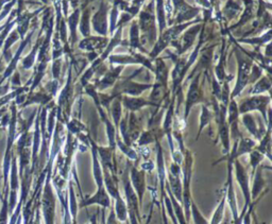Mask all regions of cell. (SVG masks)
I'll return each instance as SVG.
<instances>
[{
	"label": "cell",
	"mask_w": 272,
	"mask_h": 224,
	"mask_svg": "<svg viewBox=\"0 0 272 224\" xmlns=\"http://www.w3.org/2000/svg\"><path fill=\"white\" fill-rule=\"evenodd\" d=\"M123 104L126 106L127 109L131 111H136L144 106L153 105L155 106L151 101H147L143 98H133V97H125L123 98Z\"/></svg>",
	"instance_id": "11"
},
{
	"label": "cell",
	"mask_w": 272,
	"mask_h": 224,
	"mask_svg": "<svg viewBox=\"0 0 272 224\" xmlns=\"http://www.w3.org/2000/svg\"><path fill=\"white\" fill-rule=\"evenodd\" d=\"M210 119H211V113L209 111V109L207 108V106L203 105L202 106V113H201V117H200V129H199L198 137L200 136L203 128L209 124Z\"/></svg>",
	"instance_id": "21"
},
{
	"label": "cell",
	"mask_w": 272,
	"mask_h": 224,
	"mask_svg": "<svg viewBox=\"0 0 272 224\" xmlns=\"http://www.w3.org/2000/svg\"><path fill=\"white\" fill-rule=\"evenodd\" d=\"M115 201V205L113 207L115 216L118 220V222H126L128 220V207H127V203L123 199L120 192L114 198Z\"/></svg>",
	"instance_id": "10"
},
{
	"label": "cell",
	"mask_w": 272,
	"mask_h": 224,
	"mask_svg": "<svg viewBox=\"0 0 272 224\" xmlns=\"http://www.w3.org/2000/svg\"><path fill=\"white\" fill-rule=\"evenodd\" d=\"M263 170H264V167L259 165L254 171V179H253V182H252V185H250L252 201L256 200L257 197L261 192H263L264 188L266 187L267 181L263 177Z\"/></svg>",
	"instance_id": "9"
},
{
	"label": "cell",
	"mask_w": 272,
	"mask_h": 224,
	"mask_svg": "<svg viewBox=\"0 0 272 224\" xmlns=\"http://www.w3.org/2000/svg\"><path fill=\"white\" fill-rule=\"evenodd\" d=\"M250 166L252 168V175H254L256 168L261 164V161L265 159V155L256 149H253L250 152Z\"/></svg>",
	"instance_id": "18"
},
{
	"label": "cell",
	"mask_w": 272,
	"mask_h": 224,
	"mask_svg": "<svg viewBox=\"0 0 272 224\" xmlns=\"http://www.w3.org/2000/svg\"><path fill=\"white\" fill-rule=\"evenodd\" d=\"M233 160L230 156L228 157V177L225 187L227 203L231 208L233 221L238 217V206L236 201V193L234 189V178H233Z\"/></svg>",
	"instance_id": "4"
},
{
	"label": "cell",
	"mask_w": 272,
	"mask_h": 224,
	"mask_svg": "<svg viewBox=\"0 0 272 224\" xmlns=\"http://www.w3.org/2000/svg\"><path fill=\"white\" fill-rule=\"evenodd\" d=\"M86 224H90V222H88V223H86Z\"/></svg>",
	"instance_id": "27"
},
{
	"label": "cell",
	"mask_w": 272,
	"mask_h": 224,
	"mask_svg": "<svg viewBox=\"0 0 272 224\" xmlns=\"http://www.w3.org/2000/svg\"><path fill=\"white\" fill-rule=\"evenodd\" d=\"M111 113H112V117L114 119V124L115 127L117 128L119 126V121H120V117H122V101L119 100L118 97L115 98L114 102L112 103V108H111Z\"/></svg>",
	"instance_id": "19"
},
{
	"label": "cell",
	"mask_w": 272,
	"mask_h": 224,
	"mask_svg": "<svg viewBox=\"0 0 272 224\" xmlns=\"http://www.w3.org/2000/svg\"><path fill=\"white\" fill-rule=\"evenodd\" d=\"M243 122L245 124L246 128L248 129V131L250 133L253 135L257 140H260L263 138V136L265 135V129H259L256 125V121L253 118V116H251L250 114H245L243 117Z\"/></svg>",
	"instance_id": "12"
},
{
	"label": "cell",
	"mask_w": 272,
	"mask_h": 224,
	"mask_svg": "<svg viewBox=\"0 0 272 224\" xmlns=\"http://www.w3.org/2000/svg\"><path fill=\"white\" fill-rule=\"evenodd\" d=\"M250 71H251V62H249V61L247 60H241V58H239L237 82H236L233 93H232V99H234L235 97L239 96L241 94V91L244 90V88L249 83Z\"/></svg>",
	"instance_id": "7"
},
{
	"label": "cell",
	"mask_w": 272,
	"mask_h": 224,
	"mask_svg": "<svg viewBox=\"0 0 272 224\" xmlns=\"http://www.w3.org/2000/svg\"><path fill=\"white\" fill-rule=\"evenodd\" d=\"M167 180L171 193H173L177 201L182 204V178H178L168 173Z\"/></svg>",
	"instance_id": "13"
},
{
	"label": "cell",
	"mask_w": 272,
	"mask_h": 224,
	"mask_svg": "<svg viewBox=\"0 0 272 224\" xmlns=\"http://www.w3.org/2000/svg\"><path fill=\"white\" fill-rule=\"evenodd\" d=\"M271 87V81L268 77H263L258 82L253 86L251 90V94L255 96V95H261L265 91H268Z\"/></svg>",
	"instance_id": "16"
},
{
	"label": "cell",
	"mask_w": 272,
	"mask_h": 224,
	"mask_svg": "<svg viewBox=\"0 0 272 224\" xmlns=\"http://www.w3.org/2000/svg\"><path fill=\"white\" fill-rule=\"evenodd\" d=\"M153 139H154V136L152 135L151 132H144V133L140 135V137L138 139V145L139 146H147V145L151 144V142L153 141Z\"/></svg>",
	"instance_id": "22"
},
{
	"label": "cell",
	"mask_w": 272,
	"mask_h": 224,
	"mask_svg": "<svg viewBox=\"0 0 272 224\" xmlns=\"http://www.w3.org/2000/svg\"><path fill=\"white\" fill-rule=\"evenodd\" d=\"M47 180L42 198V213L45 224H55L56 219V196L51 186V164H49Z\"/></svg>",
	"instance_id": "1"
},
{
	"label": "cell",
	"mask_w": 272,
	"mask_h": 224,
	"mask_svg": "<svg viewBox=\"0 0 272 224\" xmlns=\"http://www.w3.org/2000/svg\"><path fill=\"white\" fill-rule=\"evenodd\" d=\"M140 168H142L143 171H148V172H151L153 169H154V165H153V162L152 161H150V160H147V161H144L142 165H140Z\"/></svg>",
	"instance_id": "24"
},
{
	"label": "cell",
	"mask_w": 272,
	"mask_h": 224,
	"mask_svg": "<svg viewBox=\"0 0 272 224\" xmlns=\"http://www.w3.org/2000/svg\"><path fill=\"white\" fill-rule=\"evenodd\" d=\"M233 178L236 180L237 184L240 187L243 196L245 198V208H249L252 203L251 191H250V177L247 169L243 166V164L238 160V158L233 160Z\"/></svg>",
	"instance_id": "2"
},
{
	"label": "cell",
	"mask_w": 272,
	"mask_h": 224,
	"mask_svg": "<svg viewBox=\"0 0 272 224\" xmlns=\"http://www.w3.org/2000/svg\"><path fill=\"white\" fill-rule=\"evenodd\" d=\"M270 103V97L264 95H255L249 99L244 100L240 103L238 110L240 114H247L252 110H259L264 116L265 121L269 124V120L266 115V109Z\"/></svg>",
	"instance_id": "3"
},
{
	"label": "cell",
	"mask_w": 272,
	"mask_h": 224,
	"mask_svg": "<svg viewBox=\"0 0 272 224\" xmlns=\"http://www.w3.org/2000/svg\"><path fill=\"white\" fill-rule=\"evenodd\" d=\"M248 208H243V210H241L240 215H238V217L233 221V224H244V218H245V215L247 212Z\"/></svg>",
	"instance_id": "25"
},
{
	"label": "cell",
	"mask_w": 272,
	"mask_h": 224,
	"mask_svg": "<svg viewBox=\"0 0 272 224\" xmlns=\"http://www.w3.org/2000/svg\"><path fill=\"white\" fill-rule=\"evenodd\" d=\"M105 224H118V220L115 216V212H114V209L113 207L111 206V210H110V213H108V217L105 221Z\"/></svg>",
	"instance_id": "23"
},
{
	"label": "cell",
	"mask_w": 272,
	"mask_h": 224,
	"mask_svg": "<svg viewBox=\"0 0 272 224\" xmlns=\"http://www.w3.org/2000/svg\"><path fill=\"white\" fill-rule=\"evenodd\" d=\"M92 205H99L101 206L103 209L111 208L112 206V202H111V197L107 193L104 185L101 187H98L96 192L93 196H90L89 198L82 200L81 204H80V207H88Z\"/></svg>",
	"instance_id": "6"
},
{
	"label": "cell",
	"mask_w": 272,
	"mask_h": 224,
	"mask_svg": "<svg viewBox=\"0 0 272 224\" xmlns=\"http://www.w3.org/2000/svg\"><path fill=\"white\" fill-rule=\"evenodd\" d=\"M90 224H99L98 223V220H97V215H93L92 217H90Z\"/></svg>",
	"instance_id": "26"
},
{
	"label": "cell",
	"mask_w": 272,
	"mask_h": 224,
	"mask_svg": "<svg viewBox=\"0 0 272 224\" xmlns=\"http://www.w3.org/2000/svg\"><path fill=\"white\" fill-rule=\"evenodd\" d=\"M199 79H200V75H198L194 80L193 82H191L188 93L186 96V104H185V113H184V117L185 120L188 117V114L190 109L193 108V106L197 103H199L201 99H202V93H201V89L199 86Z\"/></svg>",
	"instance_id": "8"
},
{
	"label": "cell",
	"mask_w": 272,
	"mask_h": 224,
	"mask_svg": "<svg viewBox=\"0 0 272 224\" xmlns=\"http://www.w3.org/2000/svg\"><path fill=\"white\" fill-rule=\"evenodd\" d=\"M130 183L132 185L134 191L136 192L139 205L143 204V198L146 192V172L142 169H137L135 166L131 167L129 173Z\"/></svg>",
	"instance_id": "5"
},
{
	"label": "cell",
	"mask_w": 272,
	"mask_h": 224,
	"mask_svg": "<svg viewBox=\"0 0 272 224\" xmlns=\"http://www.w3.org/2000/svg\"><path fill=\"white\" fill-rule=\"evenodd\" d=\"M228 114H229V116H228V125H232V124H234V122H237L239 110H238V106H237L234 99H232V101H231Z\"/></svg>",
	"instance_id": "20"
},
{
	"label": "cell",
	"mask_w": 272,
	"mask_h": 224,
	"mask_svg": "<svg viewBox=\"0 0 272 224\" xmlns=\"http://www.w3.org/2000/svg\"><path fill=\"white\" fill-rule=\"evenodd\" d=\"M190 217L193 218L195 224H209V221L206 218H204L202 212L200 211V209L198 208L197 204L194 201H191L190 204Z\"/></svg>",
	"instance_id": "17"
},
{
	"label": "cell",
	"mask_w": 272,
	"mask_h": 224,
	"mask_svg": "<svg viewBox=\"0 0 272 224\" xmlns=\"http://www.w3.org/2000/svg\"><path fill=\"white\" fill-rule=\"evenodd\" d=\"M226 205H227V199H226V192L224 189L223 197H221V199L218 203V205L213 213V217H211L209 224H220L221 223V221L224 220V217H225Z\"/></svg>",
	"instance_id": "15"
},
{
	"label": "cell",
	"mask_w": 272,
	"mask_h": 224,
	"mask_svg": "<svg viewBox=\"0 0 272 224\" xmlns=\"http://www.w3.org/2000/svg\"><path fill=\"white\" fill-rule=\"evenodd\" d=\"M123 69V67H120V68H116L114 69L113 71H110V73H107L101 80L99 81V82L96 84L97 88L100 89V90H104L106 88H108L110 86H112L114 83H115V81L118 77V75L120 74V70Z\"/></svg>",
	"instance_id": "14"
}]
</instances>
